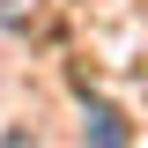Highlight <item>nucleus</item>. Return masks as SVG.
<instances>
[{"label": "nucleus", "mask_w": 148, "mask_h": 148, "mask_svg": "<svg viewBox=\"0 0 148 148\" xmlns=\"http://www.w3.org/2000/svg\"><path fill=\"white\" fill-rule=\"evenodd\" d=\"M82 133H89V148H126V119H119L104 96H89V104H82Z\"/></svg>", "instance_id": "obj_1"}, {"label": "nucleus", "mask_w": 148, "mask_h": 148, "mask_svg": "<svg viewBox=\"0 0 148 148\" xmlns=\"http://www.w3.org/2000/svg\"><path fill=\"white\" fill-rule=\"evenodd\" d=\"M37 22V0H0V30H30Z\"/></svg>", "instance_id": "obj_2"}, {"label": "nucleus", "mask_w": 148, "mask_h": 148, "mask_svg": "<svg viewBox=\"0 0 148 148\" xmlns=\"http://www.w3.org/2000/svg\"><path fill=\"white\" fill-rule=\"evenodd\" d=\"M0 148H37V141H30V133H0Z\"/></svg>", "instance_id": "obj_3"}]
</instances>
